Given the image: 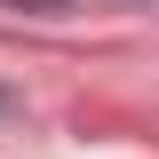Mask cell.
<instances>
[{"mask_svg":"<svg viewBox=\"0 0 159 159\" xmlns=\"http://www.w3.org/2000/svg\"><path fill=\"white\" fill-rule=\"evenodd\" d=\"M8 8H64V0H8Z\"/></svg>","mask_w":159,"mask_h":159,"instance_id":"obj_1","label":"cell"}]
</instances>
